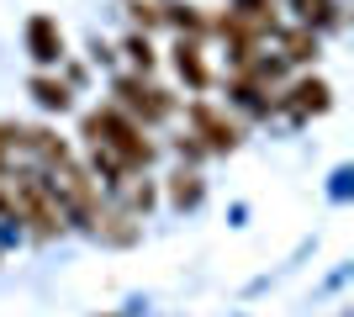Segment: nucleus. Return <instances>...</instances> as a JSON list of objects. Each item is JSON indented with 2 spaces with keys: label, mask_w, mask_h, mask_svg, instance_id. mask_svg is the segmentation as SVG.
<instances>
[{
  "label": "nucleus",
  "mask_w": 354,
  "mask_h": 317,
  "mask_svg": "<svg viewBox=\"0 0 354 317\" xmlns=\"http://www.w3.org/2000/svg\"><path fill=\"white\" fill-rule=\"evenodd\" d=\"M85 133L95 137V143H106V148L117 153L127 169H138V164H148V159H153V143L138 133L133 122H122L117 111H90V117H85Z\"/></svg>",
  "instance_id": "nucleus-1"
},
{
  "label": "nucleus",
  "mask_w": 354,
  "mask_h": 317,
  "mask_svg": "<svg viewBox=\"0 0 354 317\" xmlns=\"http://www.w3.org/2000/svg\"><path fill=\"white\" fill-rule=\"evenodd\" d=\"M27 48H32V59L37 64H59L64 59V32L53 16H32L27 21Z\"/></svg>",
  "instance_id": "nucleus-2"
},
{
  "label": "nucleus",
  "mask_w": 354,
  "mask_h": 317,
  "mask_svg": "<svg viewBox=\"0 0 354 317\" xmlns=\"http://www.w3.org/2000/svg\"><path fill=\"white\" fill-rule=\"evenodd\" d=\"M117 95H122L127 106H133L138 117H148V122H159L164 111H169V95H164V90H153V85H143V79H122V85H117Z\"/></svg>",
  "instance_id": "nucleus-3"
},
{
  "label": "nucleus",
  "mask_w": 354,
  "mask_h": 317,
  "mask_svg": "<svg viewBox=\"0 0 354 317\" xmlns=\"http://www.w3.org/2000/svg\"><path fill=\"white\" fill-rule=\"evenodd\" d=\"M191 122H196V133L207 137V148H233L238 143V127L227 117H217L212 106H191Z\"/></svg>",
  "instance_id": "nucleus-4"
},
{
  "label": "nucleus",
  "mask_w": 354,
  "mask_h": 317,
  "mask_svg": "<svg viewBox=\"0 0 354 317\" xmlns=\"http://www.w3.org/2000/svg\"><path fill=\"white\" fill-rule=\"evenodd\" d=\"M291 95H296V101H291L296 117H307V111H328V85H323V79H301Z\"/></svg>",
  "instance_id": "nucleus-5"
},
{
  "label": "nucleus",
  "mask_w": 354,
  "mask_h": 317,
  "mask_svg": "<svg viewBox=\"0 0 354 317\" xmlns=\"http://www.w3.org/2000/svg\"><path fill=\"white\" fill-rule=\"evenodd\" d=\"M175 69H180V79H191L196 90L207 85V69H201V59H196V43H180L175 48Z\"/></svg>",
  "instance_id": "nucleus-6"
},
{
  "label": "nucleus",
  "mask_w": 354,
  "mask_h": 317,
  "mask_svg": "<svg viewBox=\"0 0 354 317\" xmlns=\"http://www.w3.org/2000/svg\"><path fill=\"white\" fill-rule=\"evenodd\" d=\"M32 95H37V106H48V111H64V106H69V90H64L59 79H32Z\"/></svg>",
  "instance_id": "nucleus-7"
},
{
  "label": "nucleus",
  "mask_w": 354,
  "mask_h": 317,
  "mask_svg": "<svg viewBox=\"0 0 354 317\" xmlns=\"http://www.w3.org/2000/svg\"><path fill=\"white\" fill-rule=\"evenodd\" d=\"M296 6H301V21H339V6H333V0H296Z\"/></svg>",
  "instance_id": "nucleus-8"
},
{
  "label": "nucleus",
  "mask_w": 354,
  "mask_h": 317,
  "mask_svg": "<svg viewBox=\"0 0 354 317\" xmlns=\"http://www.w3.org/2000/svg\"><path fill=\"white\" fill-rule=\"evenodd\" d=\"M286 59H317V37H312V32H291V37H286Z\"/></svg>",
  "instance_id": "nucleus-9"
},
{
  "label": "nucleus",
  "mask_w": 354,
  "mask_h": 317,
  "mask_svg": "<svg viewBox=\"0 0 354 317\" xmlns=\"http://www.w3.org/2000/svg\"><path fill=\"white\" fill-rule=\"evenodd\" d=\"M175 201H180V206H196V201H201V180L180 169V175H175Z\"/></svg>",
  "instance_id": "nucleus-10"
},
{
  "label": "nucleus",
  "mask_w": 354,
  "mask_h": 317,
  "mask_svg": "<svg viewBox=\"0 0 354 317\" xmlns=\"http://www.w3.org/2000/svg\"><path fill=\"white\" fill-rule=\"evenodd\" d=\"M27 148V133L21 127H11V122H0V169H6V153Z\"/></svg>",
  "instance_id": "nucleus-11"
},
{
  "label": "nucleus",
  "mask_w": 354,
  "mask_h": 317,
  "mask_svg": "<svg viewBox=\"0 0 354 317\" xmlns=\"http://www.w3.org/2000/svg\"><path fill=\"white\" fill-rule=\"evenodd\" d=\"M127 53H133V59L143 64V69H148V64H153V48H148L143 37H133V43H127Z\"/></svg>",
  "instance_id": "nucleus-12"
},
{
  "label": "nucleus",
  "mask_w": 354,
  "mask_h": 317,
  "mask_svg": "<svg viewBox=\"0 0 354 317\" xmlns=\"http://www.w3.org/2000/svg\"><path fill=\"white\" fill-rule=\"evenodd\" d=\"M133 16L143 21V27H159V6H143V0H138V6H133Z\"/></svg>",
  "instance_id": "nucleus-13"
}]
</instances>
